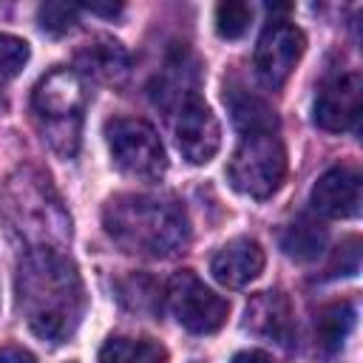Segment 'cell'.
Wrapping results in <instances>:
<instances>
[{
  "label": "cell",
  "instance_id": "cell-1",
  "mask_svg": "<svg viewBox=\"0 0 363 363\" xmlns=\"http://www.w3.org/2000/svg\"><path fill=\"white\" fill-rule=\"evenodd\" d=\"M17 309L37 337L51 343L68 340L85 312L77 264L54 247L26 250L17 267Z\"/></svg>",
  "mask_w": 363,
  "mask_h": 363
},
{
  "label": "cell",
  "instance_id": "cell-2",
  "mask_svg": "<svg viewBox=\"0 0 363 363\" xmlns=\"http://www.w3.org/2000/svg\"><path fill=\"white\" fill-rule=\"evenodd\" d=\"M102 227L119 250L145 258H170L190 241L187 213L170 196L119 193L108 199Z\"/></svg>",
  "mask_w": 363,
  "mask_h": 363
},
{
  "label": "cell",
  "instance_id": "cell-3",
  "mask_svg": "<svg viewBox=\"0 0 363 363\" xmlns=\"http://www.w3.org/2000/svg\"><path fill=\"white\" fill-rule=\"evenodd\" d=\"M3 201L11 230L28 244V250L34 247L62 250V244L71 238V216L65 213L45 173L34 167L17 170L6 184Z\"/></svg>",
  "mask_w": 363,
  "mask_h": 363
},
{
  "label": "cell",
  "instance_id": "cell-4",
  "mask_svg": "<svg viewBox=\"0 0 363 363\" xmlns=\"http://www.w3.org/2000/svg\"><path fill=\"white\" fill-rule=\"evenodd\" d=\"M85 99L88 94L82 85V77L71 68L48 71L34 88L31 102L43 128V139L65 159H71L79 147Z\"/></svg>",
  "mask_w": 363,
  "mask_h": 363
},
{
  "label": "cell",
  "instance_id": "cell-5",
  "mask_svg": "<svg viewBox=\"0 0 363 363\" xmlns=\"http://www.w3.org/2000/svg\"><path fill=\"white\" fill-rule=\"evenodd\" d=\"M284 176H286V150L278 133L275 130L241 133V142L227 164L230 184L250 199H267L281 187Z\"/></svg>",
  "mask_w": 363,
  "mask_h": 363
},
{
  "label": "cell",
  "instance_id": "cell-6",
  "mask_svg": "<svg viewBox=\"0 0 363 363\" xmlns=\"http://www.w3.org/2000/svg\"><path fill=\"white\" fill-rule=\"evenodd\" d=\"M105 142L113 164L122 173L139 182H156L164 176L167 170L164 145L150 122L136 116H113L105 122Z\"/></svg>",
  "mask_w": 363,
  "mask_h": 363
},
{
  "label": "cell",
  "instance_id": "cell-7",
  "mask_svg": "<svg viewBox=\"0 0 363 363\" xmlns=\"http://www.w3.org/2000/svg\"><path fill=\"white\" fill-rule=\"evenodd\" d=\"M167 306L176 320L193 335L218 332L230 315V303L210 286H204V281H199L190 269L176 272L167 281Z\"/></svg>",
  "mask_w": 363,
  "mask_h": 363
},
{
  "label": "cell",
  "instance_id": "cell-8",
  "mask_svg": "<svg viewBox=\"0 0 363 363\" xmlns=\"http://www.w3.org/2000/svg\"><path fill=\"white\" fill-rule=\"evenodd\" d=\"M306 37L289 20H272L255 45V74L267 88H281L303 54Z\"/></svg>",
  "mask_w": 363,
  "mask_h": 363
},
{
  "label": "cell",
  "instance_id": "cell-9",
  "mask_svg": "<svg viewBox=\"0 0 363 363\" xmlns=\"http://www.w3.org/2000/svg\"><path fill=\"white\" fill-rule=\"evenodd\" d=\"M176 145L190 164H207L221 147V128L216 113L196 94L176 111Z\"/></svg>",
  "mask_w": 363,
  "mask_h": 363
},
{
  "label": "cell",
  "instance_id": "cell-10",
  "mask_svg": "<svg viewBox=\"0 0 363 363\" xmlns=\"http://www.w3.org/2000/svg\"><path fill=\"white\" fill-rule=\"evenodd\" d=\"M363 111V79L357 71L335 74L315 96V125L332 133L352 130Z\"/></svg>",
  "mask_w": 363,
  "mask_h": 363
},
{
  "label": "cell",
  "instance_id": "cell-11",
  "mask_svg": "<svg viewBox=\"0 0 363 363\" xmlns=\"http://www.w3.org/2000/svg\"><path fill=\"white\" fill-rule=\"evenodd\" d=\"M363 179L357 167H329L312 187V207L326 218H352L360 213Z\"/></svg>",
  "mask_w": 363,
  "mask_h": 363
},
{
  "label": "cell",
  "instance_id": "cell-12",
  "mask_svg": "<svg viewBox=\"0 0 363 363\" xmlns=\"http://www.w3.org/2000/svg\"><path fill=\"white\" fill-rule=\"evenodd\" d=\"M264 269V250L255 238H233L227 241L210 261L213 278L227 289H241L250 281H255Z\"/></svg>",
  "mask_w": 363,
  "mask_h": 363
},
{
  "label": "cell",
  "instance_id": "cell-13",
  "mask_svg": "<svg viewBox=\"0 0 363 363\" xmlns=\"http://www.w3.org/2000/svg\"><path fill=\"white\" fill-rule=\"evenodd\" d=\"M244 326L252 329L261 337H269L275 343H289L292 340V306L289 298L284 292H258L250 303H247V315H244Z\"/></svg>",
  "mask_w": 363,
  "mask_h": 363
},
{
  "label": "cell",
  "instance_id": "cell-14",
  "mask_svg": "<svg viewBox=\"0 0 363 363\" xmlns=\"http://www.w3.org/2000/svg\"><path fill=\"white\" fill-rule=\"evenodd\" d=\"M354 303L352 301H335V303H326L318 318H315V343L323 354H335L340 352L343 340L349 337L352 326H354Z\"/></svg>",
  "mask_w": 363,
  "mask_h": 363
},
{
  "label": "cell",
  "instance_id": "cell-15",
  "mask_svg": "<svg viewBox=\"0 0 363 363\" xmlns=\"http://www.w3.org/2000/svg\"><path fill=\"white\" fill-rule=\"evenodd\" d=\"M77 65L82 74L111 82L128 71V51L116 40H94L77 54Z\"/></svg>",
  "mask_w": 363,
  "mask_h": 363
},
{
  "label": "cell",
  "instance_id": "cell-16",
  "mask_svg": "<svg viewBox=\"0 0 363 363\" xmlns=\"http://www.w3.org/2000/svg\"><path fill=\"white\" fill-rule=\"evenodd\" d=\"M326 227L312 216H298L281 233V250L295 261H315L326 250Z\"/></svg>",
  "mask_w": 363,
  "mask_h": 363
},
{
  "label": "cell",
  "instance_id": "cell-17",
  "mask_svg": "<svg viewBox=\"0 0 363 363\" xmlns=\"http://www.w3.org/2000/svg\"><path fill=\"white\" fill-rule=\"evenodd\" d=\"M224 102L230 105L233 122H235V128H238L241 133L275 130V128H278V119H275L272 108H269L261 96L244 91V88H230V91L224 94Z\"/></svg>",
  "mask_w": 363,
  "mask_h": 363
},
{
  "label": "cell",
  "instance_id": "cell-18",
  "mask_svg": "<svg viewBox=\"0 0 363 363\" xmlns=\"http://www.w3.org/2000/svg\"><path fill=\"white\" fill-rule=\"evenodd\" d=\"M99 363H164V349L153 340L111 337L99 349Z\"/></svg>",
  "mask_w": 363,
  "mask_h": 363
},
{
  "label": "cell",
  "instance_id": "cell-19",
  "mask_svg": "<svg viewBox=\"0 0 363 363\" xmlns=\"http://www.w3.org/2000/svg\"><path fill=\"white\" fill-rule=\"evenodd\" d=\"M252 23V6L241 0H227L216 6V31L224 40H238Z\"/></svg>",
  "mask_w": 363,
  "mask_h": 363
},
{
  "label": "cell",
  "instance_id": "cell-20",
  "mask_svg": "<svg viewBox=\"0 0 363 363\" xmlns=\"http://www.w3.org/2000/svg\"><path fill=\"white\" fill-rule=\"evenodd\" d=\"M77 6H68V3H43L37 9V20H40V28L60 37V34H68L74 26H77Z\"/></svg>",
  "mask_w": 363,
  "mask_h": 363
},
{
  "label": "cell",
  "instance_id": "cell-21",
  "mask_svg": "<svg viewBox=\"0 0 363 363\" xmlns=\"http://www.w3.org/2000/svg\"><path fill=\"white\" fill-rule=\"evenodd\" d=\"M28 43L11 34H0V77H17L28 62Z\"/></svg>",
  "mask_w": 363,
  "mask_h": 363
},
{
  "label": "cell",
  "instance_id": "cell-22",
  "mask_svg": "<svg viewBox=\"0 0 363 363\" xmlns=\"http://www.w3.org/2000/svg\"><path fill=\"white\" fill-rule=\"evenodd\" d=\"M360 267V241L357 238H346L337 252L335 261L329 264V275H354Z\"/></svg>",
  "mask_w": 363,
  "mask_h": 363
},
{
  "label": "cell",
  "instance_id": "cell-23",
  "mask_svg": "<svg viewBox=\"0 0 363 363\" xmlns=\"http://www.w3.org/2000/svg\"><path fill=\"white\" fill-rule=\"evenodd\" d=\"M0 363H37V357L20 346H6L0 349Z\"/></svg>",
  "mask_w": 363,
  "mask_h": 363
},
{
  "label": "cell",
  "instance_id": "cell-24",
  "mask_svg": "<svg viewBox=\"0 0 363 363\" xmlns=\"http://www.w3.org/2000/svg\"><path fill=\"white\" fill-rule=\"evenodd\" d=\"M233 363H269V354L261 349H247V352H238Z\"/></svg>",
  "mask_w": 363,
  "mask_h": 363
},
{
  "label": "cell",
  "instance_id": "cell-25",
  "mask_svg": "<svg viewBox=\"0 0 363 363\" xmlns=\"http://www.w3.org/2000/svg\"><path fill=\"white\" fill-rule=\"evenodd\" d=\"M85 11H91V14H105V17H113V14H119L122 11V6L116 3V6H82Z\"/></svg>",
  "mask_w": 363,
  "mask_h": 363
}]
</instances>
